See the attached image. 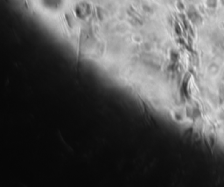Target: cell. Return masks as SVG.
<instances>
[{"mask_svg":"<svg viewBox=\"0 0 224 187\" xmlns=\"http://www.w3.org/2000/svg\"><path fill=\"white\" fill-rule=\"evenodd\" d=\"M218 4L217 0H207V5L209 8H215Z\"/></svg>","mask_w":224,"mask_h":187,"instance_id":"cell-1","label":"cell"},{"mask_svg":"<svg viewBox=\"0 0 224 187\" xmlns=\"http://www.w3.org/2000/svg\"><path fill=\"white\" fill-rule=\"evenodd\" d=\"M221 88H222V92L220 90V103L223 104L224 102V88L223 87V85H222Z\"/></svg>","mask_w":224,"mask_h":187,"instance_id":"cell-2","label":"cell"},{"mask_svg":"<svg viewBox=\"0 0 224 187\" xmlns=\"http://www.w3.org/2000/svg\"><path fill=\"white\" fill-rule=\"evenodd\" d=\"M222 3H223V4L224 5V0H222Z\"/></svg>","mask_w":224,"mask_h":187,"instance_id":"cell-3","label":"cell"}]
</instances>
